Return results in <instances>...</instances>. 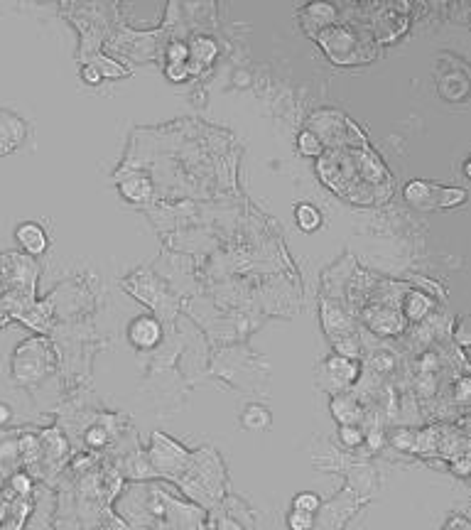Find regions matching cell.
Wrapping results in <instances>:
<instances>
[{"label":"cell","mask_w":471,"mask_h":530,"mask_svg":"<svg viewBox=\"0 0 471 530\" xmlns=\"http://www.w3.org/2000/svg\"><path fill=\"white\" fill-rule=\"evenodd\" d=\"M10 420H13V408H10L5 400H0V430H3V427L8 425Z\"/></svg>","instance_id":"cell-22"},{"label":"cell","mask_w":471,"mask_h":530,"mask_svg":"<svg viewBox=\"0 0 471 530\" xmlns=\"http://www.w3.org/2000/svg\"><path fill=\"white\" fill-rule=\"evenodd\" d=\"M187 74H189L187 64H170V67H167V77L172 81H184L187 79Z\"/></svg>","instance_id":"cell-20"},{"label":"cell","mask_w":471,"mask_h":530,"mask_svg":"<svg viewBox=\"0 0 471 530\" xmlns=\"http://www.w3.org/2000/svg\"><path fill=\"white\" fill-rule=\"evenodd\" d=\"M123 194H126L128 199H133V202H143V199H148L150 185L145 180H140V185H138V182H135L133 187L123 185Z\"/></svg>","instance_id":"cell-17"},{"label":"cell","mask_w":471,"mask_h":530,"mask_svg":"<svg viewBox=\"0 0 471 530\" xmlns=\"http://www.w3.org/2000/svg\"><path fill=\"white\" fill-rule=\"evenodd\" d=\"M108 440V432L104 427H91L89 432H86V445L89 447H104Z\"/></svg>","instance_id":"cell-19"},{"label":"cell","mask_w":471,"mask_h":530,"mask_svg":"<svg viewBox=\"0 0 471 530\" xmlns=\"http://www.w3.org/2000/svg\"><path fill=\"white\" fill-rule=\"evenodd\" d=\"M219 530H241V528H238L234 521H224V523H221Z\"/></svg>","instance_id":"cell-24"},{"label":"cell","mask_w":471,"mask_h":530,"mask_svg":"<svg viewBox=\"0 0 471 530\" xmlns=\"http://www.w3.org/2000/svg\"><path fill=\"white\" fill-rule=\"evenodd\" d=\"M295 219L302 231H317L319 226H322V214H319V209H314L312 204H300L295 212Z\"/></svg>","instance_id":"cell-10"},{"label":"cell","mask_w":471,"mask_h":530,"mask_svg":"<svg viewBox=\"0 0 471 530\" xmlns=\"http://www.w3.org/2000/svg\"><path fill=\"white\" fill-rule=\"evenodd\" d=\"M339 442L344 447H349V450H354V447L364 445V432H361L359 425H341L339 427Z\"/></svg>","instance_id":"cell-11"},{"label":"cell","mask_w":471,"mask_h":530,"mask_svg":"<svg viewBox=\"0 0 471 530\" xmlns=\"http://www.w3.org/2000/svg\"><path fill=\"white\" fill-rule=\"evenodd\" d=\"M297 145H300V153L302 155H310V158H312V155L322 153V143H319L317 135H312V133H307V131L300 135V143H297Z\"/></svg>","instance_id":"cell-16"},{"label":"cell","mask_w":471,"mask_h":530,"mask_svg":"<svg viewBox=\"0 0 471 530\" xmlns=\"http://www.w3.org/2000/svg\"><path fill=\"white\" fill-rule=\"evenodd\" d=\"M187 50H189V57L194 54L197 59H202V64H207L216 54V45L211 40H197L192 47H187Z\"/></svg>","instance_id":"cell-14"},{"label":"cell","mask_w":471,"mask_h":530,"mask_svg":"<svg viewBox=\"0 0 471 530\" xmlns=\"http://www.w3.org/2000/svg\"><path fill=\"white\" fill-rule=\"evenodd\" d=\"M15 241L23 248L25 256L30 258L42 256L47 251V246H50V236H47V231L37 221H23V224L15 226Z\"/></svg>","instance_id":"cell-5"},{"label":"cell","mask_w":471,"mask_h":530,"mask_svg":"<svg viewBox=\"0 0 471 530\" xmlns=\"http://www.w3.org/2000/svg\"><path fill=\"white\" fill-rule=\"evenodd\" d=\"M27 126L18 113L0 108V158L15 153L25 143Z\"/></svg>","instance_id":"cell-4"},{"label":"cell","mask_w":471,"mask_h":530,"mask_svg":"<svg viewBox=\"0 0 471 530\" xmlns=\"http://www.w3.org/2000/svg\"><path fill=\"white\" fill-rule=\"evenodd\" d=\"M405 310H408L410 319H422L427 315V310H430V300H427L425 295H420V292H415V295L408 297V305H405Z\"/></svg>","instance_id":"cell-13"},{"label":"cell","mask_w":471,"mask_h":530,"mask_svg":"<svg viewBox=\"0 0 471 530\" xmlns=\"http://www.w3.org/2000/svg\"><path fill=\"white\" fill-rule=\"evenodd\" d=\"M30 479L25 477V474H15L13 477V489L18 491V494H30Z\"/></svg>","instance_id":"cell-21"},{"label":"cell","mask_w":471,"mask_h":530,"mask_svg":"<svg viewBox=\"0 0 471 530\" xmlns=\"http://www.w3.org/2000/svg\"><path fill=\"white\" fill-rule=\"evenodd\" d=\"M405 199L420 209L432 207H459L467 202V192L459 187H440L430 182H410L405 187Z\"/></svg>","instance_id":"cell-2"},{"label":"cell","mask_w":471,"mask_h":530,"mask_svg":"<svg viewBox=\"0 0 471 530\" xmlns=\"http://www.w3.org/2000/svg\"><path fill=\"white\" fill-rule=\"evenodd\" d=\"M150 459H153V464L160 469V472L177 474L187 467L189 454L184 452L177 442L167 440V437H162V435H155L153 450H150Z\"/></svg>","instance_id":"cell-3"},{"label":"cell","mask_w":471,"mask_h":530,"mask_svg":"<svg viewBox=\"0 0 471 530\" xmlns=\"http://www.w3.org/2000/svg\"><path fill=\"white\" fill-rule=\"evenodd\" d=\"M356 376H359V366L346 359V356H332L322 366V381H327V378L332 381L329 391H341L349 383H354Z\"/></svg>","instance_id":"cell-6"},{"label":"cell","mask_w":471,"mask_h":530,"mask_svg":"<svg viewBox=\"0 0 471 530\" xmlns=\"http://www.w3.org/2000/svg\"><path fill=\"white\" fill-rule=\"evenodd\" d=\"M288 528H290V530H312V528H314V516H312V513L290 511V516H288Z\"/></svg>","instance_id":"cell-15"},{"label":"cell","mask_w":471,"mask_h":530,"mask_svg":"<svg viewBox=\"0 0 471 530\" xmlns=\"http://www.w3.org/2000/svg\"><path fill=\"white\" fill-rule=\"evenodd\" d=\"M241 425L246 427L248 432H265L273 427V413L261 403H251L243 408Z\"/></svg>","instance_id":"cell-8"},{"label":"cell","mask_w":471,"mask_h":530,"mask_svg":"<svg viewBox=\"0 0 471 530\" xmlns=\"http://www.w3.org/2000/svg\"><path fill=\"white\" fill-rule=\"evenodd\" d=\"M332 413L341 425H356V420L361 418V413H359V408H356L354 400L346 396H339L332 400Z\"/></svg>","instance_id":"cell-9"},{"label":"cell","mask_w":471,"mask_h":530,"mask_svg":"<svg viewBox=\"0 0 471 530\" xmlns=\"http://www.w3.org/2000/svg\"><path fill=\"white\" fill-rule=\"evenodd\" d=\"M162 327L160 322L153 317H138L133 319L131 327H128V339L135 349H153L160 342Z\"/></svg>","instance_id":"cell-7"},{"label":"cell","mask_w":471,"mask_h":530,"mask_svg":"<svg viewBox=\"0 0 471 530\" xmlns=\"http://www.w3.org/2000/svg\"><path fill=\"white\" fill-rule=\"evenodd\" d=\"M84 77H86V81H89V84H96V81L101 79V74H96L94 69H91V67H86V69H84Z\"/></svg>","instance_id":"cell-23"},{"label":"cell","mask_w":471,"mask_h":530,"mask_svg":"<svg viewBox=\"0 0 471 530\" xmlns=\"http://www.w3.org/2000/svg\"><path fill=\"white\" fill-rule=\"evenodd\" d=\"M167 59H170L172 64H187L189 59L187 45H182V42H172V45L167 47Z\"/></svg>","instance_id":"cell-18"},{"label":"cell","mask_w":471,"mask_h":530,"mask_svg":"<svg viewBox=\"0 0 471 530\" xmlns=\"http://www.w3.org/2000/svg\"><path fill=\"white\" fill-rule=\"evenodd\" d=\"M52 371V351L50 344L40 337H30L15 346V354L10 359V373L13 381L23 388H32Z\"/></svg>","instance_id":"cell-1"},{"label":"cell","mask_w":471,"mask_h":530,"mask_svg":"<svg viewBox=\"0 0 471 530\" xmlns=\"http://www.w3.org/2000/svg\"><path fill=\"white\" fill-rule=\"evenodd\" d=\"M319 508H322V499H319L317 494H310V491H305V494H297L295 501H292V511H300V513H317Z\"/></svg>","instance_id":"cell-12"}]
</instances>
